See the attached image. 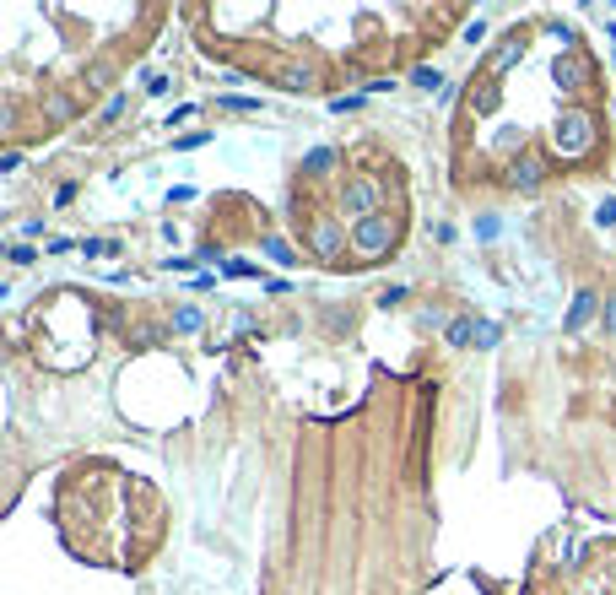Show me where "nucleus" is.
Masks as SVG:
<instances>
[{"label": "nucleus", "mask_w": 616, "mask_h": 595, "mask_svg": "<svg viewBox=\"0 0 616 595\" xmlns=\"http://www.w3.org/2000/svg\"><path fill=\"white\" fill-rule=\"evenodd\" d=\"M281 92H314V71L308 65H281Z\"/></svg>", "instance_id": "nucleus-11"}, {"label": "nucleus", "mask_w": 616, "mask_h": 595, "mask_svg": "<svg viewBox=\"0 0 616 595\" xmlns=\"http://www.w3.org/2000/svg\"><path fill=\"white\" fill-rule=\"evenodd\" d=\"M109 76H114V71H109L103 60L87 65V71H82V92H87V98H92V92H103V87H109Z\"/></svg>", "instance_id": "nucleus-12"}, {"label": "nucleus", "mask_w": 616, "mask_h": 595, "mask_svg": "<svg viewBox=\"0 0 616 595\" xmlns=\"http://www.w3.org/2000/svg\"><path fill=\"white\" fill-rule=\"evenodd\" d=\"M595 314H606V303H600L595 293H579V298H573V309H568V320H562V325H568V336H579Z\"/></svg>", "instance_id": "nucleus-9"}, {"label": "nucleus", "mask_w": 616, "mask_h": 595, "mask_svg": "<svg viewBox=\"0 0 616 595\" xmlns=\"http://www.w3.org/2000/svg\"><path fill=\"white\" fill-rule=\"evenodd\" d=\"M55 520L76 558L103 568H141L163 541L168 509L152 482L103 466V460H87V466L65 471L55 493Z\"/></svg>", "instance_id": "nucleus-1"}, {"label": "nucleus", "mask_w": 616, "mask_h": 595, "mask_svg": "<svg viewBox=\"0 0 616 595\" xmlns=\"http://www.w3.org/2000/svg\"><path fill=\"white\" fill-rule=\"evenodd\" d=\"M17 168H22V152L6 147V152H0V174H17Z\"/></svg>", "instance_id": "nucleus-21"}, {"label": "nucleus", "mask_w": 616, "mask_h": 595, "mask_svg": "<svg viewBox=\"0 0 616 595\" xmlns=\"http://www.w3.org/2000/svg\"><path fill=\"white\" fill-rule=\"evenodd\" d=\"M265 255H271V260H281V266H292V249L281 244V238H265Z\"/></svg>", "instance_id": "nucleus-20"}, {"label": "nucleus", "mask_w": 616, "mask_h": 595, "mask_svg": "<svg viewBox=\"0 0 616 595\" xmlns=\"http://www.w3.org/2000/svg\"><path fill=\"white\" fill-rule=\"evenodd\" d=\"M595 141H600V119L589 114V109H562L552 119V130H546V147H552V157H562V163H579V157L595 152Z\"/></svg>", "instance_id": "nucleus-2"}, {"label": "nucleus", "mask_w": 616, "mask_h": 595, "mask_svg": "<svg viewBox=\"0 0 616 595\" xmlns=\"http://www.w3.org/2000/svg\"><path fill=\"white\" fill-rule=\"evenodd\" d=\"M595 222H600V228H611V222H616V195H606V201L595 206Z\"/></svg>", "instance_id": "nucleus-19"}, {"label": "nucleus", "mask_w": 616, "mask_h": 595, "mask_svg": "<svg viewBox=\"0 0 616 595\" xmlns=\"http://www.w3.org/2000/svg\"><path fill=\"white\" fill-rule=\"evenodd\" d=\"M125 109H130V98H125V92H114V98H109V103H103V114H98V125H114V119H119V114H125Z\"/></svg>", "instance_id": "nucleus-16"}, {"label": "nucleus", "mask_w": 616, "mask_h": 595, "mask_svg": "<svg viewBox=\"0 0 616 595\" xmlns=\"http://www.w3.org/2000/svg\"><path fill=\"white\" fill-rule=\"evenodd\" d=\"M411 82H417V87H427V92H438V87H444V76H438L433 65H417V71H411ZM444 92H449V87H444Z\"/></svg>", "instance_id": "nucleus-15"}, {"label": "nucleus", "mask_w": 616, "mask_h": 595, "mask_svg": "<svg viewBox=\"0 0 616 595\" xmlns=\"http://www.w3.org/2000/svg\"><path fill=\"white\" fill-rule=\"evenodd\" d=\"M525 49H530V44H525V33H508L503 44L487 55V76H508L519 60H525Z\"/></svg>", "instance_id": "nucleus-8"}, {"label": "nucleus", "mask_w": 616, "mask_h": 595, "mask_svg": "<svg viewBox=\"0 0 616 595\" xmlns=\"http://www.w3.org/2000/svg\"><path fill=\"white\" fill-rule=\"evenodd\" d=\"M471 341H476V320H471V314H460V320L449 325V347H471Z\"/></svg>", "instance_id": "nucleus-13"}, {"label": "nucleus", "mask_w": 616, "mask_h": 595, "mask_svg": "<svg viewBox=\"0 0 616 595\" xmlns=\"http://www.w3.org/2000/svg\"><path fill=\"white\" fill-rule=\"evenodd\" d=\"M44 114H49V119H71V114H76V98H71V92H55V98L44 103Z\"/></svg>", "instance_id": "nucleus-14"}, {"label": "nucleus", "mask_w": 616, "mask_h": 595, "mask_svg": "<svg viewBox=\"0 0 616 595\" xmlns=\"http://www.w3.org/2000/svg\"><path fill=\"white\" fill-rule=\"evenodd\" d=\"M336 163H341V152H336V147H314V152L303 157V174H308V179H325Z\"/></svg>", "instance_id": "nucleus-10"}, {"label": "nucleus", "mask_w": 616, "mask_h": 595, "mask_svg": "<svg viewBox=\"0 0 616 595\" xmlns=\"http://www.w3.org/2000/svg\"><path fill=\"white\" fill-rule=\"evenodd\" d=\"M395 244H400V222L390 217V211H379V217H368V222H357V228H352V255L363 260V266L384 260Z\"/></svg>", "instance_id": "nucleus-3"}, {"label": "nucleus", "mask_w": 616, "mask_h": 595, "mask_svg": "<svg viewBox=\"0 0 616 595\" xmlns=\"http://www.w3.org/2000/svg\"><path fill=\"white\" fill-rule=\"evenodd\" d=\"M498 336H503V330L492 320H476V347H498Z\"/></svg>", "instance_id": "nucleus-18"}, {"label": "nucleus", "mask_w": 616, "mask_h": 595, "mask_svg": "<svg viewBox=\"0 0 616 595\" xmlns=\"http://www.w3.org/2000/svg\"><path fill=\"white\" fill-rule=\"evenodd\" d=\"M173 330H179V336L200 330V309H173Z\"/></svg>", "instance_id": "nucleus-17"}, {"label": "nucleus", "mask_w": 616, "mask_h": 595, "mask_svg": "<svg viewBox=\"0 0 616 595\" xmlns=\"http://www.w3.org/2000/svg\"><path fill=\"white\" fill-rule=\"evenodd\" d=\"M346 244H352V233H346L341 217H314L308 222V249H314L319 260H341Z\"/></svg>", "instance_id": "nucleus-5"}, {"label": "nucleus", "mask_w": 616, "mask_h": 595, "mask_svg": "<svg viewBox=\"0 0 616 595\" xmlns=\"http://www.w3.org/2000/svg\"><path fill=\"white\" fill-rule=\"evenodd\" d=\"M600 320H606V330H611V336H616V293L606 298V314H600Z\"/></svg>", "instance_id": "nucleus-22"}, {"label": "nucleus", "mask_w": 616, "mask_h": 595, "mask_svg": "<svg viewBox=\"0 0 616 595\" xmlns=\"http://www.w3.org/2000/svg\"><path fill=\"white\" fill-rule=\"evenodd\" d=\"M503 179H508V190H519V195H535L546 184V163L535 152H519V157H508V168H503Z\"/></svg>", "instance_id": "nucleus-6"}, {"label": "nucleus", "mask_w": 616, "mask_h": 595, "mask_svg": "<svg viewBox=\"0 0 616 595\" xmlns=\"http://www.w3.org/2000/svg\"><path fill=\"white\" fill-rule=\"evenodd\" d=\"M379 211H384V184H379V179L352 174V179L341 184V222L352 217V228H357V222L379 217Z\"/></svg>", "instance_id": "nucleus-4"}, {"label": "nucleus", "mask_w": 616, "mask_h": 595, "mask_svg": "<svg viewBox=\"0 0 616 595\" xmlns=\"http://www.w3.org/2000/svg\"><path fill=\"white\" fill-rule=\"evenodd\" d=\"M552 76H557L562 92H589V82H595V65H589L584 55H557Z\"/></svg>", "instance_id": "nucleus-7"}]
</instances>
